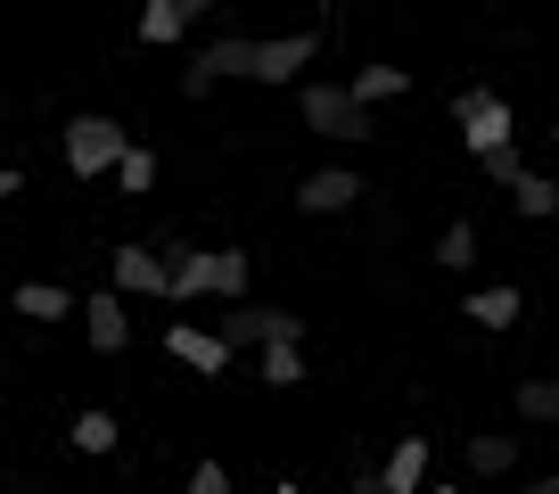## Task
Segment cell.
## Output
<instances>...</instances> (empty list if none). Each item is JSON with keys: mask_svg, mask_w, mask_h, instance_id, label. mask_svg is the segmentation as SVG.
I'll return each mask as SVG.
<instances>
[{"mask_svg": "<svg viewBox=\"0 0 559 494\" xmlns=\"http://www.w3.org/2000/svg\"><path fill=\"white\" fill-rule=\"evenodd\" d=\"M247 247H190L174 256V305H198V297H223V305H247Z\"/></svg>", "mask_w": 559, "mask_h": 494, "instance_id": "cell-1", "label": "cell"}, {"mask_svg": "<svg viewBox=\"0 0 559 494\" xmlns=\"http://www.w3.org/2000/svg\"><path fill=\"white\" fill-rule=\"evenodd\" d=\"M58 149H67V174H74V181H99V174L116 181V165L132 157L140 141H132V132H123L116 116H67V132H58Z\"/></svg>", "mask_w": 559, "mask_h": 494, "instance_id": "cell-2", "label": "cell"}, {"mask_svg": "<svg viewBox=\"0 0 559 494\" xmlns=\"http://www.w3.org/2000/svg\"><path fill=\"white\" fill-rule=\"evenodd\" d=\"M453 124H461V149H469L477 165L502 157V149H519V116H510V99H502V91H486V83L453 91Z\"/></svg>", "mask_w": 559, "mask_h": 494, "instance_id": "cell-3", "label": "cell"}, {"mask_svg": "<svg viewBox=\"0 0 559 494\" xmlns=\"http://www.w3.org/2000/svg\"><path fill=\"white\" fill-rule=\"evenodd\" d=\"M297 116H305V132H321V141H370V132H379L370 107L354 99V83H305Z\"/></svg>", "mask_w": 559, "mask_h": 494, "instance_id": "cell-4", "label": "cell"}, {"mask_svg": "<svg viewBox=\"0 0 559 494\" xmlns=\"http://www.w3.org/2000/svg\"><path fill=\"white\" fill-rule=\"evenodd\" d=\"M214 338H223L230 354H247V346H305V321L288 314V305H230L223 321H214Z\"/></svg>", "mask_w": 559, "mask_h": 494, "instance_id": "cell-5", "label": "cell"}, {"mask_svg": "<svg viewBox=\"0 0 559 494\" xmlns=\"http://www.w3.org/2000/svg\"><path fill=\"white\" fill-rule=\"evenodd\" d=\"M107 281H116V297H157V305H174V264H165L148 239H116V247H107Z\"/></svg>", "mask_w": 559, "mask_h": 494, "instance_id": "cell-6", "label": "cell"}, {"mask_svg": "<svg viewBox=\"0 0 559 494\" xmlns=\"http://www.w3.org/2000/svg\"><path fill=\"white\" fill-rule=\"evenodd\" d=\"M362 174L354 165H313V174L297 181V214H313V223H330V214H354L362 207Z\"/></svg>", "mask_w": 559, "mask_h": 494, "instance_id": "cell-7", "label": "cell"}, {"mask_svg": "<svg viewBox=\"0 0 559 494\" xmlns=\"http://www.w3.org/2000/svg\"><path fill=\"white\" fill-rule=\"evenodd\" d=\"M206 17H214V0H148L132 34L148 42V50H174V42H190V34H198Z\"/></svg>", "mask_w": 559, "mask_h": 494, "instance_id": "cell-8", "label": "cell"}, {"mask_svg": "<svg viewBox=\"0 0 559 494\" xmlns=\"http://www.w3.org/2000/svg\"><path fill=\"white\" fill-rule=\"evenodd\" d=\"M313 58H321V34H272V42H255V74L247 83H297Z\"/></svg>", "mask_w": 559, "mask_h": 494, "instance_id": "cell-9", "label": "cell"}, {"mask_svg": "<svg viewBox=\"0 0 559 494\" xmlns=\"http://www.w3.org/2000/svg\"><path fill=\"white\" fill-rule=\"evenodd\" d=\"M165 354H174L181 370H198V379L230 370V346H223L214 330H198V321H165Z\"/></svg>", "mask_w": 559, "mask_h": 494, "instance_id": "cell-10", "label": "cell"}, {"mask_svg": "<svg viewBox=\"0 0 559 494\" xmlns=\"http://www.w3.org/2000/svg\"><path fill=\"white\" fill-rule=\"evenodd\" d=\"M190 67L206 74V83H247V74H255V34H214Z\"/></svg>", "mask_w": 559, "mask_h": 494, "instance_id": "cell-11", "label": "cell"}, {"mask_svg": "<svg viewBox=\"0 0 559 494\" xmlns=\"http://www.w3.org/2000/svg\"><path fill=\"white\" fill-rule=\"evenodd\" d=\"M83 338H91L99 354H123V346H132V314H123V297H116V289L83 297Z\"/></svg>", "mask_w": 559, "mask_h": 494, "instance_id": "cell-12", "label": "cell"}, {"mask_svg": "<svg viewBox=\"0 0 559 494\" xmlns=\"http://www.w3.org/2000/svg\"><path fill=\"white\" fill-rule=\"evenodd\" d=\"M461 461H469V478H510V470H519V437H502V428H486V437H469V454H461Z\"/></svg>", "mask_w": 559, "mask_h": 494, "instance_id": "cell-13", "label": "cell"}, {"mask_svg": "<svg viewBox=\"0 0 559 494\" xmlns=\"http://www.w3.org/2000/svg\"><path fill=\"white\" fill-rule=\"evenodd\" d=\"M379 470H386V486H395V494H428V437H403Z\"/></svg>", "mask_w": 559, "mask_h": 494, "instance_id": "cell-14", "label": "cell"}, {"mask_svg": "<svg viewBox=\"0 0 559 494\" xmlns=\"http://www.w3.org/2000/svg\"><path fill=\"white\" fill-rule=\"evenodd\" d=\"M519 314H526V297H519L510 281H493V289H469V321H477V330H510Z\"/></svg>", "mask_w": 559, "mask_h": 494, "instance_id": "cell-15", "label": "cell"}, {"mask_svg": "<svg viewBox=\"0 0 559 494\" xmlns=\"http://www.w3.org/2000/svg\"><path fill=\"white\" fill-rule=\"evenodd\" d=\"M67 437H74V454L107 461V454L123 445V428H116V412H99V404H91V412H74V428H67Z\"/></svg>", "mask_w": 559, "mask_h": 494, "instance_id": "cell-16", "label": "cell"}, {"mask_svg": "<svg viewBox=\"0 0 559 494\" xmlns=\"http://www.w3.org/2000/svg\"><path fill=\"white\" fill-rule=\"evenodd\" d=\"M74 297L58 281H17V321H67Z\"/></svg>", "mask_w": 559, "mask_h": 494, "instance_id": "cell-17", "label": "cell"}, {"mask_svg": "<svg viewBox=\"0 0 559 494\" xmlns=\"http://www.w3.org/2000/svg\"><path fill=\"white\" fill-rule=\"evenodd\" d=\"M510 207H519L526 223H559V174H526L519 190H510Z\"/></svg>", "mask_w": 559, "mask_h": 494, "instance_id": "cell-18", "label": "cell"}, {"mask_svg": "<svg viewBox=\"0 0 559 494\" xmlns=\"http://www.w3.org/2000/svg\"><path fill=\"white\" fill-rule=\"evenodd\" d=\"M403 91H412L403 67H354V99L362 107H386V99H403Z\"/></svg>", "mask_w": 559, "mask_h": 494, "instance_id": "cell-19", "label": "cell"}, {"mask_svg": "<svg viewBox=\"0 0 559 494\" xmlns=\"http://www.w3.org/2000/svg\"><path fill=\"white\" fill-rule=\"evenodd\" d=\"M510 412H519V421H559V379H519V388H510Z\"/></svg>", "mask_w": 559, "mask_h": 494, "instance_id": "cell-20", "label": "cell"}, {"mask_svg": "<svg viewBox=\"0 0 559 494\" xmlns=\"http://www.w3.org/2000/svg\"><path fill=\"white\" fill-rule=\"evenodd\" d=\"M477 264V223H444L437 231V272H469Z\"/></svg>", "mask_w": 559, "mask_h": 494, "instance_id": "cell-21", "label": "cell"}, {"mask_svg": "<svg viewBox=\"0 0 559 494\" xmlns=\"http://www.w3.org/2000/svg\"><path fill=\"white\" fill-rule=\"evenodd\" d=\"M255 370H263V388H305V346H263Z\"/></svg>", "mask_w": 559, "mask_h": 494, "instance_id": "cell-22", "label": "cell"}, {"mask_svg": "<svg viewBox=\"0 0 559 494\" xmlns=\"http://www.w3.org/2000/svg\"><path fill=\"white\" fill-rule=\"evenodd\" d=\"M116 190H123V198H148V190H157V157H148V149H132V157L116 165Z\"/></svg>", "mask_w": 559, "mask_h": 494, "instance_id": "cell-23", "label": "cell"}, {"mask_svg": "<svg viewBox=\"0 0 559 494\" xmlns=\"http://www.w3.org/2000/svg\"><path fill=\"white\" fill-rule=\"evenodd\" d=\"M181 494H230V461H190Z\"/></svg>", "mask_w": 559, "mask_h": 494, "instance_id": "cell-24", "label": "cell"}, {"mask_svg": "<svg viewBox=\"0 0 559 494\" xmlns=\"http://www.w3.org/2000/svg\"><path fill=\"white\" fill-rule=\"evenodd\" d=\"M526 174H535V165H526L519 149H502V157H486V181H493V190H519Z\"/></svg>", "mask_w": 559, "mask_h": 494, "instance_id": "cell-25", "label": "cell"}, {"mask_svg": "<svg viewBox=\"0 0 559 494\" xmlns=\"http://www.w3.org/2000/svg\"><path fill=\"white\" fill-rule=\"evenodd\" d=\"M9 494H58V486H50V478H34V470H17V478H9Z\"/></svg>", "mask_w": 559, "mask_h": 494, "instance_id": "cell-26", "label": "cell"}, {"mask_svg": "<svg viewBox=\"0 0 559 494\" xmlns=\"http://www.w3.org/2000/svg\"><path fill=\"white\" fill-rule=\"evenodd\" d=\"M354 494H395V486H386V470H354Z\"/></svg>", "mask_w": 559, "mask_h": 494, "instance_id": "cell-27", "label": "cell"}, {"mask_svg": "<svg viewBox=\"0 0 559 494\" xmlns=\"http://www.w3.org/2000/svg\"><path fill=\"white\" fill-rule=\"evenodd\" d=\"M17 190H25V174H17V165H0V207H9Z\"/></svg>", "mask_w": 559, "mask_h": 494, "instance_id": "cell-28", "label": "cell"}, {"mask_svg": "<svg viewBox=\"0 0 559 494\" xmlns=\"http://www.w3.org/2000/svg\"><path fill=\"white\" fill-rule=\"evenodd\" d=\"M519 494H559V470H551V478H526Z\"/></svg>", "mask_w": 559, "mask_h": 494, "instance_id": "cell-29", "label": "cell"}, {"mask_svg": "<svg viewBox=\"0 0 559 494\" xmlns=\"http://www.w3.org/2000/svg\"><path fill=\"white\" fill-rule=\"evenodd\" d=\"M428 494H469V486H428Z\"/></svg>", "mask_w": 559, "mask_h": 494, "instance_id": "cell-30", "label": "cell"}, {"mask_svg": "<svg viewBox=\"0 0 559 494\" xmlns=\"http://www.w3.org/2000/svg\"><path fill=\"white\" fill-rule=\"evenodd\" d=\"M272 494H297V486H272Z\"/></svg>", "mask_w": 559, "mask_h": 494, "instance_id": "cell-31", "label": "cell"}, {"mask_svg": "<svg viewBox=\"0 0 559 494\" xmlns=\"http://www.w3.org/2000/svg\"><path fill=\"white\" fill-rule=\"evenodd\" d=\"M551 141H559V124H551Z\"/></svg>", "mask_w": 559, "mask_h": 494, "instance_id": "cell-32", "label": "cell"}]
</instances>
